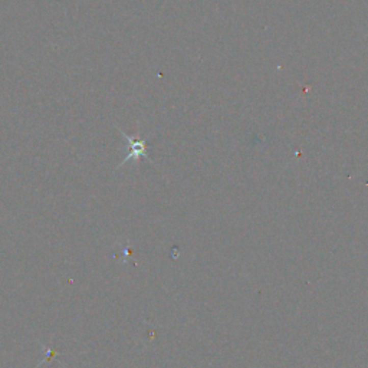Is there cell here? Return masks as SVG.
Here are the masks:
<instances>
[{"instance_id": "cell-1", "label": "cell", "mask_w": 368, "mask_h": 368, "mask_svg": "<svg viewBox=\"0 0 368 368\" xmlns=\"http://www.w3.org/2000/svg\"><path fill=\"white\" fill-rule=\"evenodd\" d=\"M121 134L125 137L127 141H128V155L125 157V160L122 161L121 164H125L129 160H138L141 157L150 160L148 155H147V140H137L136 137L127 136L124 131H121Z\"/></svg>"}]
</instances>
